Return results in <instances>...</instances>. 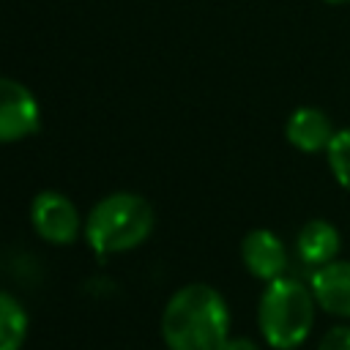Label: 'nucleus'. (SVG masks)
<instances>
[{"mask_svg":"<svg viewBox=\"0 0 350 350\" xmlns=\"http://www.w3.org/2000/svg\"><path fill=\"white\" fill-rule=\"evenodd\" d=\"M161 339L167 350H221L230 339L224 295L205 282L178 287L161 312Z\"/></svg>","mask_w":350,"mask_h":350,"instance_id":"obj_1","label":"nucleus"},{"mask_svg":"<svg viewBox=\"0 0 350 350\" xmlns=\"http://www.w3.org/2000/svg\"><path fill=\"white\" fill-rule=\"evenodd\" d=\"M156 227V211L137 191L104 194L85 219V241L98 257L123 254L142 246Z\"/></svg>","mask_w":350,"mask_h":350,"instance_id":"obj_2","label":"nucleus"},{"mask_svg":"<svg viewBox=\"0 0 350 350\" xmlns=\"http://www.w3.org/2000/svg\"><path fill=\"white\" fill-rule=\"evenodd\" d=\"M317 301L301 279L279 276L265 284L257 301V328L268 347L295 350L314 328Z\"/></svg>","mask_w":350,"mask_h":350,"instance_id":"obj_3","label":"nucleus"},{"mask_svg":"<svg viewBox=\"0 0 350 350\" xmlns=\"http://www.w3.org/2000/svg\"><path fill=\"white\" fill-rule=\"evenodd\" d=\"M30 224H33L36 235L52 246H68L85 230V219L79 216L74 200L55 189H44L33 197Z\"/></svg>","mask_w":350,"mask_h":350,"instance_id":"obj_4","label":"nucleus"},{"mask_svg":"<svg viewBox=\"0 0 350 350\" xmlns=\"http://www.w3.org/2000/svg\"><path fill=\"white\" fill-rule=\"evenodd\" d=\"M38 123L41 107L33 90L14 77H0V145L27 139Z\"/></svg>","mask_w":350,"mask_h":350,"instance_id":"obj_5","label":"nucleus"},{"mask_svg":"<svg viewBox=\"0 0 350 350\" xmlns=\"http://www.w3.org/2000/svg\"><path fill=\"white\" fill-rule=\"evenodd\" d=\"M241 262L254 279L268 284L279 276H287L284 271L290 257H287L284 241L273 230L257 227V230H249L241 241Z\"/></svg>","mask_w":350,"mask_h":350,"instance_id":"obj_6","label":"nucleus"},{"mask_svg":"<svg viewBox=\"0 0 350 350\" xmlns=\"http://www.w3.org/2000/svg\"><path fill=\"white\" fill-rule=\"evenodd\" d=\"M309 290L317 301V309L350 320V260H334L314 268L309 276Z\"/></svg>","mask_w":350,"mask_h":350,"instance_id":"obj_7","label":"nucleus"},{"mask_svg":"<svg viewBox=\"0 0 350 350\" xmlns=\"http://www.w3.org/2000/svg\"><path fill=\"white\" fill-rule=\"evenodd\" d=\"M336 129L320 107H295L284 120V139L301 153L328 150Z\"/></svg>","mask_w":350,"mask_h":350,"instance_id":"obj_8","label":"nucleus"},{"mask_svg":"<svg viewBox=\"0 0 350 350\" xmlns=\"http://www.w3.org/2000/svg\"><path fill=\"white\" fill-rule=\"evenodd\" d=\"M339 249H342V235L325 219H309L295 235V254L312 271L339 260Z\"/></svg>","mask_w":350,"mask_h":350,"instance_id":"obj_9","label":"nucleus"},{"mask_svg":"<svg viewBox=\"0 0 350 350\" xmlns=\"http://www.w3.org/2000/svg\"><path fill=\"white\" fill-rule=\"evenodd\" d=\"M27 309L22 301L0 290V350H22L27 339Z\"/></svg>","mask_w":350,"mask_h":350,"instance_id":"obj_10","label":"nucleus"},{"mask_svg":"<svg viewBox=\"0 0 350 350\" xmlns=\"http://www.w3.org/2000/svg\"><path fill=\"white\" fill-rule=\"evenodd\" d=\"M325 159H328V170L334 175V180L350 191V126L347 129H339L325 150Z\"/></svg>","mask_w":350,"mask_h":350,"instance_id":"obj_11","label":"nucleus"},{"mask_svg":"<svg viewBox=\"0 0 350 350\" xmlns=\"http://www.w3.org/2000/svg\"><path fill=\"white\" fill-rule=\"evenodd\" d=\"M317 350H350V325H334V328H328L320 336Z\"/></svg>","mask_w":350,"mask_h":350,"instance_id":"obj_12","label":"nucleus"},{"mask_svg":"<svg viewBox=\"0 0 350 350\" xmlns=\"http://www.w3.org/2000/svg\"><path fill=\"white\" fill-rule=\"evenodd\" d=\"M221 350H260V345L249 336H230Z\"/></svg>","mask_w":350,"mask_h":350,"instance_id":"obj_13","label":"nucleus"},{"mask_svg":"<svg viewBox=\"0 0 350 350\" xmlns=\"http://www.w3.org/2000/svg\"><path fill=\"white\" fill-rule=\"evenodd\" d=\"M323 3H328V5H345V3H350V0H323Z\"/></svg>","mask_w":350,"mask_h":350,"instance_id":"obj_14","label":"nucleus"}]
</instances>
